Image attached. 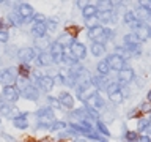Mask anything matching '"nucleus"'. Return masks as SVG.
Segmentation results:
<instances>
[{"label":"nucleus","mask_w":151,"mask_h":142,"mask_svg":"<svg viewBox=\"0 0 151 142\" xmlns=\"http://www.w3.org/2000/svg\"><path fill=\"white\" fill-rule=\"evenodd\" d=\"M17 14L21 16L25 22L30 21V17H33V7L30 3H19V7H17Z\"/></svg>","instance_id":"obj_11"},{"label":"nucleus","mask_w":151,"mask_h":142,"mask_svg":"<svg viewBox=\"0 0 151 142\" xmlns=\"http://www.w3.org/2000/svg\"><path fill=\"white\" fill-rule=\"evenodd\" d=\"M35 63L38 66H49L52 63V57H50V54L47 51L38 52V55H36V59H35Z\"/></svg>","instance_id":"obj_14"},{"label":"nucleus","mask_w":151,"mask_h":142,"mask_svg":"<svg viewBox=\"0 0 151 142\" xmlns=\"http://www.w3.org/2000/svg\"><path fill=\"white\" fill-rule=\"evenodd\" d=\"M96 126H98V131L101 133L102 136H107V137L110 136V131H109V128L106 126V123H104V122H101V120L96 122Z\"/></svg>","instance_id":"obj_33"},{"label":"nucleus","mask_w":151,"mask_h":142,"mask_svg":"<svg viewBox=\"0 0 151 142\" xmlns=\"http://www.w3.org/2000/svg\"><path fill=\"white\" fill-rule=\"evenodd\" d=\"M3 104H5V101H3V98H2V95H0V107H2V106H3Z\"/></svg>","instance_id":"obj_47"},{"label":"nucleus","mask_w":151,"mask_h":142,"mask_svg":"<svg viewBox=\"0 0 151 142\" xmlns=\"http://www.w3.org/2000/svg\"><path fill=\"white\" fill-rule=\"evenodd\" d=\"M68 128V123L65 120H55L54 123L50 125V133H57V131H63Z\"/></svg>","instance_id":"obj_25"},{"label":"nucleus","mask_w":151,"mask_h":142,"mask_svg":"<svg viewBox=\"0 0 151 142\" xmlns=\"http://www.w3.org/2000/svg\"><path fill=\"white\" fill-rule=\"evenodd\" d=\"M32 73H33V71H32V68H30V65H27V63H21V66L17 68V74L21 76V78L28 79Z\"/></svg>","instance_id":"obj_24"},{"label":"nucleus","mask_w":151,"mask_h":142,"mask_svg":"<svg viewBox=\"0 0 151 142\" xmlns=\"http://www.w3.org/2000/svg\"><path fill=\"white\" fill-rule=\"evenodd\" d=\"M148 120H150V125H148V128H146V131H148V133H150V134H151V117L148 118Z\"/></svg>","instance_id":"obj_45"},{"label":"nucleus","mask_w":151,"mask_h":142,"mask_svg":"<svg viewBox=\"0 0 151 142\" xmlns=\"http://www.w3.org/2000/svg\"><path fill=\"white\" fill-rule=\"evenodd\" d=\"M35 115L38 117V122H44V123H54L55 122L54 109L49 106H42L41 109H38L35 112Z\"/></svg>","instance_id":"obj_5"},{"label":"nucleus","mask_w":151,"mask_h":142,"mask_svg":"<svg viewBox=\"0 0 151 142\" xmlns=\"http://www.w3.org/2000/svg\"><path fill=\"white\" fill-rule=\"evenodd\" d=\"M30 33L35 40H41V38L47 36V28H46V24H33L32 28H30Z\"/></svg>","instance_id":"obj_13"},{"label":"nucleus","mask_w":151,"mask_h":142,"mask_svg":"<svg viewBox=\"0 0 151 142\" xmlns=\"http://www.w3.org/2000/svg\"><path fill=\"white\" fill-rule=\"evenodd\" d=\"M69 52H71V55L77 60H83L85 57H87V47H85L83 43H79V41H76L74 44L69 47Z\"/></svg>","instance_id":"obj_7"},{"label":"nucleus","mask_w":151,"mask_h":142,"mask_svg":"<svg viewBox=\"0 0 151 142\" xmlns=\"http://www.w3.org/2000/svg\"><path fill=\"white\" fill-rule=\"evenodd\" d=\"M85 22H87V25L88 28H93V27H98L99 25V21H98V16H94V17H90V19H85Z\"/></svg>","instance_id":"obj_40"},{"label":"nucleus","mask_w":151,"mask_h":142,"mask_svg":"<svg viewBox=\"0 0 151 142\" xmlns=\"http://www.w3.org/2000/svg\"><path fill=\"white\" fill-rule=\"evenodd\" d=\"M28 114L27 112H22V114H17L11 118V125L16 128V130H27L28 128V120H27Z\"/></svg>","instance_id":"obj_8"},{"label":"nucleus","mask_w":151,"mask_h":142,"mask_svg":"<svg viewBox=\"0 0 151 142\" xmlns=\"http://www.w3.org/2000/svg\"><path fill=\"white\" fill-rule=\"evenodd\" d=\"M150 111H151V103L150 101H146L140 106V112H150Z\"/></svg>","instance_id":"obj_42"},{"label":"nucleus","mask_w":151,"mask_h":142,"mask_svg":"<svg viewBox=\"0 0 151 142\" xmlns=\"http://www.w3.org/2000/svg\"><path fill=\"white\" fill-rule=\"evenodd\" d=\"M124 136H126V141L127 142H135L137 139H139V134H137L135 131H127Z\"/></svg>","instance_id":"obj_39"},{"label":"nucleus","mask_w":151,"mask_h":142,"mask_svg":"<svg viewBox=\"0 0 151 142\" xmlns=\"http://www.w3.org/2000/svg\"><path fill=\"white\" fill-rule=\"evenodd\" d=\"M47 103H49V107H52V109H63L58 96H52V95H49V96H47Z\"/></svg>","instance_id":"obj_28"},{"label":"nucleus","mask_w":151,"mask_h":142,"mask_svg":"<svg viewBox=\"0 0 151 142\" xmlns=\"http://www.w3.org/2000/svg\"><path fill=\"white\" fill-rule=\"evenodd\" d=\"M90 51H91V54H93L94 57H101V55L106 54V46L101 44V43H94V41H93V44H91V47H90Z\"/></svg>","instance_id":"obj_22"},{"label":"nucleus","mask_w":151,"mask_h":142,"mask_svg":"<svg viewBox=\"0 0 151 142\" xmlns=\"http://www.w3.org/2000/svg\"><path fill=\"white\" fill-rule=\"evenodd\" d=\"M98 14V7L96 5H91V3H85L82 7V16L85 19H90V17H94Z\"/></svg>","instance_id":"obj_16"},{"label":"nucleus","mask_w":151,"mask_h":142,"mask_svg":"<svg viewBox=\"0 0 151 142\" xmlns=\"http://www.w3.org/2000/svg\"><path fill=\"white\" fill-rule=\"evenodd\" d=\"M106 60H107L109 66H110V70H115V71H118V73H120L121 70H124V68H126V60L123 59V55L110 54Z\"/></svg>","instance_id":"obj_6"},{"label":"nucleus","mask_w":151,"mask_h":142,"mask_svg":"<svg viewBox=\"0 0 151 142\" xmlns=\"http://www.w3.org/2000/svg\"><path fill=\"white\" fill-rule=\"evenodd\" d=\"M2 136L5 137V139H6V142H16V139H14V137H11V136H8L6 133H3Z\"/></svg>","instance_id":"obj_43"},{"label":"nucleus","mask_w":151,"mask_h":142,"mask_svg":"<svg viewBox=\"0 0 151 142\" xmlns=\"http://www.w3.org/2000/svg\"><path fill=\"white\" fill-rule=\"evenodd\" d=\"M2 98L5 103L8 104H14L19 101V98H21V92L16 88V85H6V87H3L2 90Z\"/></svg>","instance_id":"obj_2"},{"label":"nucleus","mask_w":151,"mask_h":142,"mask_svg":"<svg viewBox=\"0 0 151 142\" xmlns=\"http://www.w3.org/2000/svg\"><path fill=\"white\" fill-rule=\"evenodd\" d=\"M96 70H98V74H99V76H107L109 71H110V66H109L107 60L104 59V60H99V62H98Z\"/></svg>","instance_id":"obj_23"},{"label":"nucleus","mask_w":151,"mask_h":142,"mask_svg":"<svg viewBox=\"0 0 151 142\" xmlns=\"http://www.w3.org/2000/svg\"><path fill=\"white\" fill-rule=\"evenodd\" d=\"M102 33H104V38H106V40H112V38L115 36V32H113L112 28H102Z\"/></svg>","instance_id":"obj_41"},{"label":"nucleus","mask_w":151,"mask_h":142,"mask_svg":"<svg viewBox=\"0 0 151 142\" xmlns=\"http://www.w3.org/2000/svg\"><path fill=\"white\" fill-rule=\"evenodd\" d=\"M35 43H36V47L40 49L41 52H44L46 51V47H49L50 46V40L47 36H44V38H41V40H35Z\"/></svg>","instance_id":"obj_27"},{"label":"nucleus","mask_w":151,"mask_h":142,"mask_svg":"<svg viewBox=\"0 0 151 142\" xmlns=\"http://www.w3.org/2000/svg\"><path fill=\"white\" fill-rule=\"evenodd\" d=\"M9 41V32L6 28H0V44H6Z\"/></svg>","instance_id":"obj_36"},{"label":"nucleus","mask_w":151,"mask_h":142,"mask_svg":"<svg viewBox=\"0 0 151 142\" xmlns=\"http://www.w3.org/2000/svg\"><path fill=\"white\" fill-rule=\"evenodd\" d=\"M107 95H112V93H115V92H118V90H120V84L118 82H110L107 85Z\"/></svg>","instance_id":"obj_37"},{"label":"nucleus","mask_w":151,"mask_h":142,"mask_svg":"<svg viewBox=\"0 0 151 142\" xmlns=\"http://www.w3.org/2000/svg\"><path fill=\"white\" fill-rule=\"evenodd\" d=\"M135 33H137V36H139L140 43L142 41H146L150 38V27L146 25V24H142V25L135 30Z\"/></svg>","instance_id":"obj_21"},{"label":"nucleus","mask_w":151,"mask_h":142,"mask_svg":"<svg viewBox=\"0 0 151 142\" xmlns=\"http://www.w3.org/2000/svg\"><path fill=\"white\" fill-rule=\"evenodd\" d=\"M16 57L19 59V62L21 63H30V62H33L36 59V51L35 47H30V46H25V47H21V49L17 51Z\"/></svg>","instance_id":"obj_4"},{"label":"nucleus","mask_w":151,"mask_h":142,"mask_svg":"<svg viewBox=\"0 0 151 142\" xmlns=\"http://www.w3.org/2000/svg\"><path fill=\"white\" fill-rule=\"evenodd\" d=\"M79 32H80V27H77V25H73V24H68V25H66V33H68L69 36L76 38L79 35Z\"/></svg>","instance_id":"obj_31"},{"label":"nucleus","mask_w":151,"mask_h":142,"mask_svg":"<svg viewBox=\"0 0 151 142\" xmlns=\"http://www.w3.org/2000/svg\"><path fill=\"white\" fill-rule=\"evenodd\" d=\"M13 104H8V103H5L2 107H0V117H9L11 115V112H13Z\"/></svg>","instance_id":"obj_29"},{"label":"nucleus","mask_w":151,"mask_h":142,"mask_svg":"<svg viewBox=\"0 0 151 142\" xmlns=\"http://www.w3.org/2000/svg\"><path fill=\"white\" fill-rule=\"evenodd\" d=\"M146 101H150V103H151V90L148 92V95H146Z\"/></svg>","instance_id":"obj_46"},{"label":"nucleus","mask_w":151,"mask_h":142,"mask_svg":"<svg viewBox=\"0 0 151 142\" xmlns=\"http://www.w3.org/2000/svg\"><path fill=\"white\" fill-rule=\"evenodd\" d=\"M74 142H76V141H74ZM77 142H82V141H77Z\"/></svg>","instance_id":"obj_50"},{"label":"nucleus","mask_w":151,"mask_h":142,"mask_svg":"<svg viewBox=\"0 0 151 142\" xmlns=\"http://www.w3.org/2000/svg\"><path fill=\"white\" fill-rule=\"evenodd\" d=\"M32 21H33V24H46V16L42 13H35L33 14V17H32Z\"/></svg>","instance_id":"obj_35"},{"label":"nucleus","mask_w":151,"mask_h":142,"mask_svg":"<svg viewBox=\"0 0 151 142\" xmlns=\"http://www.w3.org/2000/svg\"><path fill=\"white\" fill-rule=\"evenodd\" d=\"M109 98H110V101L115 103V104H120V103H123V99H124V96H123V93H121V88L115 93L109 95Z\"/></svg>","instance_id":"obj_30"},{"label":"nucleus","mask_w":151,"mask_h":142,"mask_svg":"<svg viewBox=\"0 0 151 142\" xmlns=\"http://www.w3.org/2000/svg\"><path fill=\"white\" fill-rule=\"evenodd\" d=\"M17 68H5L0 71V84L3 87L6 85H14L17 80Z\"/></svg>","instance_id":"obj_1"},{"label":"nucleus","mask_w":151,"mask_h":142,"mask_svg":"<svg viewBox=\"0 0 151 142\" xmlns=\"http://www.w3.org/2000/svg\"><path fill=\"white\" fill-rule=\"evenodd\" d=\"M21 96L28 99V101H38V99H40V90H38L36 85L30 84L25 90H22V92H21Z\"/></svg>","instance_id":"obj_10"},{"label":"nucleus","mask_w":151,"mask_h":142,"mask_svg":"<svg viewBox=\"0 0 151 142\" xmlns=\"http://www.w3.org/2000/svg\"><path fill=\"white\" fill-rule=\"evenodd\" d=\"M148 125H150V120H148V118H140L139 123H137V128H139V131H143V130H146V128H148Z\"/></svg>","instance_id":"obj_38"},{"label":"nucleus","mask_w":151,"mask_h":142,"mask_svg":"<svg viewBox=\"0 0 151 142\" xmlns=\"http://www.w3.org/2000/svg\"><path fill=\"white\" fill-rule=\"evenodd\" d=\"M134 78H135V74H134V70L132 68H124L118 73V79H120V82H123V84L131 82Z\"/></svg>","instance_id":"obj_15"},{"label":"nucleus","mask_w":151,"mask_h":142,"mask_svg":"<svg viewBox=\"0 0 151 142\" xmlns=\"http://www.w3.org/2000/svg\"><path fill=\"white\" fill-rule=\"evenodd\" d=\"M52 79H54V84H55V85H63V84H66V76H63V73H57L55 76H52Z\"/></svg>","instance_id":"obj_34"},{"label":"nucleus","mask_w":151,"mask_h":142,"mask_svg":"<svg viewBox=\"0 0 151 142\" xmlns=\"http://www.w3.org/2000/svg\"><path fill=\"white\" fill-rule=\"evenodd\" d=\"M57 43H58V44H61L63 47H71L76 43V38H73V36H69L68 33L66 32H63V35H60L58 38H57L55 40Z\"/></svg>","instance_id":"obj_18"},{"label":"nucleus","mask_w":151,"mask_h":142,"mask_svg":"<svg viewBox=\"0 0 151 142\" xmlns=\"http://www.w3.org/2000/svg\"><path fill=\"white\" fill-rule=\"evenodd\" d=\"M0 125H2V117H0Z\"/></svg>","instance_id":"obj_48"},{"label":"nucleus","mask_w":151,"mask_h":142,"mask_svg":"<svg viewBox=\"0 0 151 142\" xmlns=\"http://www.w3.org/2000/svg\"><path fill=\"white\" fill-rule=\"evenodd\" d=\"M49 54L52 57V63L58 65L65 59V47L61 44H58L57 41H52L50 46H49Z\"/></svg>","instance_id":"obj_3"},{"label":"nucleus","mask_w":151,"mask_h":142,"mask_svg":"<svg viewBox=\"0 0 151 142\" xmlns=\"http://www.w3.org/2000/svg\"><path fill=\"white\" fill-rule=\"evenodd\" d=\"M124 43H126V46L139 47L140 40H139V36H137V33H135V32H129L127 35H124Z\"/></svg>","instance_id":"obj_19"},{"label":"nucleus","mask_w":151,"mask_h":142,"mask_svg":"<svg viewBox=\"0 0 151 142\" xmlns=\"http://www.w3.org/2000/svg\"><path fill=\"white\" fill-rule=\"evenodd\" d=\"M6 21L9 22V25H13V27H21L22 24H25V21L17 14V11L16 13H9L6 16Z\"/></svg>","instance_id":"obj_20"},{"label":"nucleus","mask_w":151,"mask_h":142,"mask_svg":"<svg viewBox=\"0 0 151 142\" xmlns=\"http://www.w3.org/2000/svg\"><path fill=\"white\" fill-rule=\"evenodd\" d=\"M58 99L61 103V107L69 109V111L74 109V96L69 92H63V90H61V92L58 93Z\"/></svg>","instance_id":"obj_12"},{"label":"nucleus","mask_w":151,"mask_h":142,"mask_svg":"<svg viewBox=\"0 0 151 142\" xmlns=\"http://www.w3.org/2000/svg\"><path fill=\"white\" fill-rule=\"evenodd\" d=\"M139 141H140V142H151V137H150V136H140Z\"/></svg>","instance_id":"obj_44"},{"label":"nucleus","mask_w":151,"mask_h":142,"mask_svg":"<svg viewBox=\"0 0 151 142\" xmlns=\"http://www.w3.org/2000/svg\"><path fill=\"white\" fill-rule=\"evenodd\" d=\"M98 21L102 22V24H109V22H115V14L112 13V9H104V11H101L98 14Z\"/></svg>","instance_id":"obj_17"},{"label":"nucleus","mask_w":151,"mask_h":142,"mask_svg":"<svg viewBox=\"0 0 151 142\" xmlns=\"http://www.w3.org/2000/svg\"><path fill=\"white\" fill-rule=\"evenodd\" d=\"M57 27H58V17H57V16H54V17H50V19H47V21H46L47 32H55Z\"/></svg>","instance_id":"obj_26"},{"label":"nucleus","mask_w":151,"mask_h":142,"mask_svg":"<svg viewBox=\"0 0 151 142\" xmlns=\"http://www.w3.org/2000/svg\"><path fill=\"white\" fill-rule=\"evenodd\" d=\"M150 36H151V27H150Z\"/></svg>","instance_id":"obj_49"},{"label":"nucleus","mask_w":151,"mask_h":142,"mask_svg":"<svg viewBox=\"0 0 151 142\" xmlns=\"http://www.w3.org/2000/svg\"><path fill=\"white\" fill-rule=\"evenodd\" d=\"M63 63L69 65V68H74V66H77V65H79V60H77V59H74L73 55H66V54H65Z\"/></svg>","instance_id":"obj_32"},{"label":"nucleus","mask_w":151,"mask_h":142,"mask_svg":"<svg viewBox=\"0 0 151 142\" xmlns=\"http://www.w3.org/2000/svg\"><path fill=\"white\" fill-rule=\"evenodd\" d=\"M36 85L42 90V92L49 93V92H52V88H54L55 84H54V79H52V76L44 74V76H41V78L36 80Z\"/></svg>","instance_id":"obj_9"}]
</instances>
